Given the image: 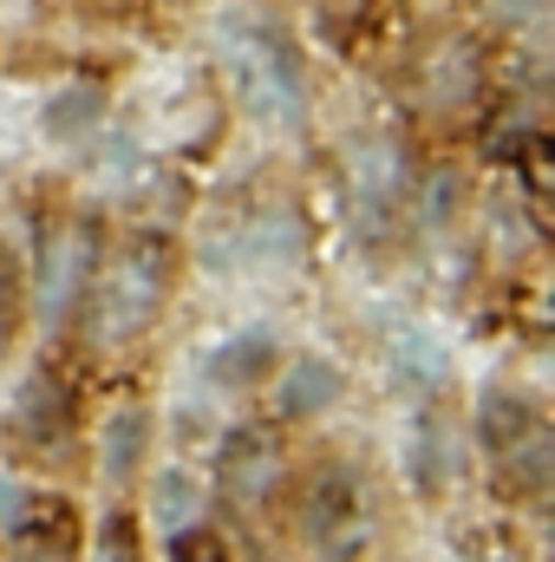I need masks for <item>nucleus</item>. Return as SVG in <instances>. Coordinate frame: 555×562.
Here are the masks:
<instances>
[{
	"label": "nucleus",
	"instance_id": "obj_1",
	"mask_svg": "<svg viewBox=\"0 0 555 562\" xmlns=\"http://www.w3.org/2000/svg\"><path fill=\"white\" fill-rule=\"evenodd\" d=\"M223 46H229V59H236V79H242L249 112L269 119V125H301V112H307L301 53H294V40L281 33L275 20L229 7V13H223Z\"/></svg>",
	"mask_w": 555,
	"mask_h": 562
},
{
	"label": "nucleus",
	"instance_id": "obj_2",
	"mask_svg": "<svg viewBox=\"0 0 555 562\" xmlns=\"http://www.w3.org/2000/svg\"><path fill=\"white\" fill-rule=\"evenodd\" d=\"M163 288H170V262H163V243L157 236H144L138 249L118 262V276L105 288V334L112 340H125V334H138L144 321L163 307Z\"/></svg>",
	"mask_w": 555,
	"mask_h": 562
},
{
	"label": "nucleus",
	"instance_id": "obj_3",
	"mask_svg": "<svg viewBox=\"0 0 555 562\" xmlns=\"http://www.w3.org/2000/svg\"><path fill=\"white\" fill-rule=\"evenodd\" d=\"M275 484H281V445L275 438L262 425L229 431V445H223V491L236 504H262Z\"/></svg>",
	"mask_w": 555,
	"mask_h": 562
},
{
	"label": "nucleus",
	"instance_id": "obj_4",
	"mask_svg": "<svg viewBox=\"0 0 555 562\" xmlns=\"http://www.w3.org/2000/svg\"><path fill=\"white\" fill-rule=\"evenodd\" d=\"M20 562H72L79 557V524H72V504L66 497H26L20 524L7 530Z\"/></svg>",
	"mask_w": 555,
	"mask_h": 562
},
{
	"label": "nucleus",
	"instance_id": "obj_5",
	"mask_svg": "<svg viewBox=\"0 0 555 562\" xmlns=\"http://www.w3.org/2000/svg\"><path fill=\"white\" fill-rule=\"evenodd\" d=\"M353 190H360L366 216H386L399 203V190H406V150L393 138H366L353 150Z\"/></svg>",
	"mask_w": 555,
	"mask_h": 562
},
{
	"label": "nucleus",
	"instance_id": "obj_6",
	"mask_svg": "<svg viewBox=\"0 0 555 562\" xmlns=\"http://www.w3.org/2000/svg\"><path fill=\"white\" fill-rule=\"evenodd\" d=\"M353 510H360V484H353V471L347 464H320V477L307 484V537H333V530H347L353 524Z\"/></svg>",
	"mask_w": 555,
	"mask_h": 562
},
{
	"label": "nucleus",
	"instance_id": "obj_7",
	"mask_svg": "<svg viewBox=\"0 0 555 562\" xmlns=\"http://www.w3.org/2000/svg\"><path fill=\"white\" fill-rule=\"evenodd\" d=\"M13 413H20V431L26 438H39V445H53L66 419H72V400L59 393V380L53 373H33L26 386H20V400H13Z\"/></svg>",
	"mask_w": 555,
	"mask_h": 562
},
{
	"label": "nucleus",
	"instance_id": "obj_8",
	"mask_svg": "<svg viewBox=\"0 0 555 562\" xmlns=\"http://www.w3.org/2000/svg\"><path fill=\"white\" fill-rule=\"evenodd\" d=\"M340 400V373L327 367V360H294L287 367V380H281V413L287 419H314V413H327Z\"/></svg>",
	"mask_w": 555,
	"mask_h": 562
},
{
	"label": "nucleus",
	"instance_id": "obj_9",
	"mask_svg": "<svg viewBox=\"0 0 555 562\" xmlns=\"http://www.w3.org/2000/svg\"><path fill=\"white\" fill-rule=\"evenodd\" d=\"M477 431H484V445L490 451H510V445H523L530 431H536V413H530V400H517V393H484L477 400Z\"/></svg>",
	"mask_w": 555,
	"mask_h": 562
},
{
	"label": "nucleus",
	"instance_id": "obj_10",
	"mask_svg": "<svg viewBox=\"0 0 555 562\" xmlns=\"http://www.w3.org/2000/svg\"><path fill=\"white\" fill-rule=\"evenodd\" d=\"M99 119H105V92L99 86H59L46 99V132L53 138H92Z\"/></svg>",
	"mask_w": 555,
	"mask_h": 562
},
{
	"label": "nucleus",
	"instance_id": "obj_11",
	"mask_svg": "<svg viewBox=\"0 0 555 562\" xmlns=\"http://www.w3.org/2000/svg\"><path fill=\"white\" fill-rule=\"evenodd\" d=\"M269 360H275V340L256 327V334H236L229 347H216L209 380H216V386H249V380H262V373H269Z\"/></svg>",
	"mask_w": 555,
	"mask_h": 562
},
{
	"label": "nucleus",
	"instance_id": "obj_12",
	"mask_svg": "<svg viewBox=\"0 0 555 562\" xmlns=\"http://www.w3.org/2000/svg\"><path fill=\"white\" fill-rule=\"evenodd\" d=\"M144 445H150V413H144V406L112 413V425H105V477H132L138 458H144Z\"/></svg>",
	"mask_w": 555,
	"mask_h": 562
},
{
	"label": "nucleus",
	"instance_id": "obj_13",
	"mask_svg": "<svg viewBox=\"0 0 555 562\" xmlns=\"http://www.w3.org/2000/svg\"><path fill=\"white\" fill-rule=\"evenodd\" d=\"M157 524H170V530H183V524H196V484L183 477V471H163L157 477Z\"/></svg>",
	"mask_w": 555,
	"mask_h": 562
},
{
	"label": "nucleus",
	"instance_id": "obj_14",
	"mask_svg": "<svg viewBox=\"0 0 555 562\" xmlns=\"http://www.w3.org/2000/svg\"><path fill=\"white\" fill-rule=\"evenodd\" d=\"M92 562H138V524H132V517H105Z\"/></svg>",
	"mask_w": 555,
	"mask_h": 562
},
{
	"label": "nucleus",
	"instance_id": "obj_15",
	"mask_svg": "<svg viewBox=\"0 0 555 562\" xmlns=\"http://www.w3.org/2000/svg\"><path fill=\"white\" fill-rule=\"evenodd\" d=\"M399 367H406V380H412V386H438V373H444L438 347H431V340H418V334L399 340Z\"/></svg>",
	"mask_w": 555,
	"mask_h": 562
},
{
	"label": "nucleus",
	"instance_id": "obj_16",
	"mask_svg": "<svg viewBox=\"0 0 555 562\" xmlns=\"http://www.w3.org/2000/svg\"><path fill=\"white\" fill-rule=\"evenodd\" d=\"M170 562H229V550H223L209 530L183 524V530H170Z\"/></svg>",
	"mask_w": 555,
	"mask_h": 562
},
{
	"label": "nucleus",
	"instance_id": "obj_17",
	"mask_svg": "<svg viewBox=\"0 0 555 562\" xmlns=\"http://www.w3.org/2000/svg\"><path fill=\"white\" fill-rule=\"evenodd\" d=\"M13 314H20V262L0 243V334H13Z\"/></svg>",
	"mask_w": 555,
	"mask_h": 562
},
{
	"label": "nucleus",
	"instance_id": "obj_18",
	"mask_svg": "<svg viewBox=\"0 0 555 562\" xmlns=\"http://www.w3.org/2000/svg\"><path fill=\"white\" fill-rule=\"evenodd\" d=\"M20 510H26V491H20L13 477H0V530H13V524H20Z\"/></svg>",
	"mask_w": 555,
	"mask_h": 562
},
{
	"label": "nucleus",
	"instance_id": "obj_19",
	"mask_svg": "<svg viewBox=\"0 0 555 562\" xmlns=\"http://www.w3.org/2000/svg\"><path fill=\"white\" fill-rule=\"evenodd\" d=\"M490 7H497V20H510V26H523V20H536V13H543L550 0H490Z\"/></svg>",
	"mask_w": 555,
	"mask_h": 562
}]
</instances>
